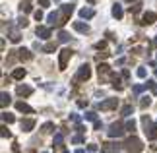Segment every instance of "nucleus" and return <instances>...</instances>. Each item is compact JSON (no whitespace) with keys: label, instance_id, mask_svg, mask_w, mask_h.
Returning a JSON list of instances; mask_svg holds the SVG:
<instances>
[{"label":"nucleus","instance_id":"obj_14","mask_svg":"<svg viewBox=\"0 0 157 153\" xmlns=\"http://www.w3.org/2000/svg\"><path fill=\"white\" fill-rule=\"evenodd\" d=\"M74 29L80 33H89V25L87 23H82V21H74Z\"/></svg>","mask_w":157,"mask_h":153},{"label":"nucleus","instance_id":"obj_29","mask_svg":"<svg viewBox=\"0 0 157 153\" xmlns=\"http://www.w3.org/2000/svg\"><path fill=\"white\" fill-rule=\"evenodd\" d=\"M149 105H151V97H142V101H140V107L146 109V107H149Z\"/></svg>","mask_w":157,"mask_h":153},{"label":"nucleus","instance_id":"obj_7","mask_svg":"<svg viewBox=\"0 0 157 153\" xmlns=\"http://www.w3.org/2000/svg\"><path fill=\"white\" fill-rule=\"evenodd\" d=\"M143 128H146L143 132H146V136H148V139H149V142L157 139V124H151V122H149V124H146Z\"/></svg>","mask_w":157,"mask_h":153},{"label":"nucleus","instance_id":"obj_9","mask_svg":"<svg viewBox=\"0 0 157 153\" xmlns=\"http://www.w3.org/2000/svg\"><path fill=\"white\" fill-rule=\"evenodd\" d=\"M97 72H99V78H107V76H111V78H113V74H111V68H109V64H99Z\"/></svg>","mask_w":157,"mask_h":153},{"label":"nucleus","instance_id":"obj_45","mask_svg":"<svg viewBox=\"0 0 157 153\" xmlns=\"http://www.w3.org/2000/svg\"><path fill=\"white\" fill-rule=\"evenodd\" d=\"M153 45H155V46H157V37H155V39H153Z\"/></svg>","mask_w":157,"mask_h":153},{"label":"nucleus","instance_id":"obj_46","mask_svg":"<svg viewBox=\"0 0 157 153\" xmlns=\"http://www.w3.org/2000/svg\"><path fill=\"white\" fill-rule=\"evenodd\" d=\"M76 153H85V151H83V149H78V151H76Z\"/></svg>","mask_w":157,"mask_h":153},{"label":"nucleus","instance_id":"obj_19","mask_svg":"<svg viewBox=\"0 0 157 153\" xmlns=\"http://www.w3.org/2000/svg\"><path fill=\"white\" fill-rule=\"evenodd\" d=\"M113 16H115L116 19H122L124 12H122V6H120V4H115V6H113Z\"/></svg>","mask_w":157,"mask_h":153},{"label":"nucleus","instance_id":"obj_30","mask_svg":"<svg viewBox=\"0 0 157 153\" xmlns=\"http://www.w3.org/2000/svg\"><path fill=\"white\" fill-rule=\"evenodd\" d=\"M58 39H60V43H68V41H70V35H68L66 31H60V33H58Z\"/></svg>","mask_w":157,"mask_h":153},{"label":"nucleus","instance_id":"obj_34","mask_svg":"<svg viewBox=\"0 0 157 153\" xmlns=\"http://www.w3.org/2000/svg\"><path fill=\"white\" fill-rule=\"evenodd\" d=\"M143 89H148V85L143 84V85H134V93H142Z\"/></svg>","mask_w":157,"mask_h":153},{"label":"nucleus","instance_id":"obj_31","mask_svg":"<svg viewBox=\"0 0 157 153\" xmlns=\"http://www.w3.org/2000/svg\"><path fill=\"white\" fill-rule=\"evenodd\" d=\"M132 111H134V109H132V105H126V107L122 109V114H124V116H130V114H132Z\"/></svg>","mask_w":157,"mask_h":153},{"label":"nucleus","instance_id":"obj_10","mask_svg":"<svg viewBox=\"0 0 157 153\" xmlns=\"http://www.w3.org/2000/svg\"><path fill=\"white\" fill-rule=\"evenodd\" d=\"M37 37H41V39H51V29L39 25V27H37Z\"/></svg>","mask_w":157,"mask_h":153},{"label":"nucleus","instance_id":"obj_24","mask_svg":"<svg viewBox=\"0 0 157 153\" xmlns=\"http://www.w3.org/2000/svg\"><path fill=\"white\" fill-rule=\"evenodd\" d=\"M10 93H6V91H2V101H0V105H2V109L6 107V105H10Z\"/></svg>","mask_w":157,"mask_h":153},{"label":"nucleus","instance_id":"obj_17","mask_svg":"<svg viewBox=\"0 0 157 153\" xmlns=\"http://www.w3.org/2000/svg\"><path fill=\"white\" fill-rule=\"evenodd\" d=\"M18 58L19 60H31V52L27 49H19L18 51Z\"/></svg>","mask_w":157,"mask_h":153},{"label":"nucleus","instance_id":"obj_11","mask_svg":"<svg viewBox=\"0 0 157 153\" xmlns=\"http://www.w3.org/2000/svg\"><path fill=\"white\" fill-rule=\"evenodd\" d=\"M33 126H35V120H33V118H25V120H22V130L23 132H31Z\"/></svg>","mask_w":157,"mask_h":153},{"label":"nucleus","instance_id":"obj_42","mask_svg":"<svg viewBox=\"0 0 157 153\" xmlns=\"http://www.w3.org/2000/svg\"><path fill=\"white\" fill-rule=\"evenodd\" d=\"M93 128H95V130H101V128H103V124H101V122H99V120H95V124H93Z\"/></svg>","mask_w":157,"mask_h":153},{"label":"nucleus","instance_id":"obj_35","mask_svg":"<svg viewBox=\"0 0 157 153\" xmlns=\"http://www.w3.org/2000/svg\"><path fill=\"white\" fill-rule=\"evenodd\" d=\"M72 144H83V136H74V138H72Z\"/></svg>","mask_w":157,"mask_h":153},{"label":"nucleus","instance_id":"obj_15","mask_svg":"<svg viewBox=\"0 0 157 153\" xmlns=\"http://www.w3.org/2000/svg\"><path fill=\"white\" fill-rule=\"evenodd\" d=\"M60 10H62V14H64V18L68 19L70 16L74 14V4H64V6H62V8H60Z\"/></svg>","mask_w":157,"mask_h":153},{"label":"nucleus","instance_id":"obj_2","mask_svg":"<svg viewBox=\"0 0 157 153\" xmlns=\"http://www.w3.org/2000/svg\"><path fill=\"white\" fill-rule=\"evenodd\" d=\"M70 58H72V51H70V49H62V51H60V56H58V68L66 70Z\"/></svg>","mask_w":157,"mask_h":153},{"label":"nucleus","instance_id":"obj_6","mask_svg":"<svg viewBox=\"0 0 157 153\" xmlns=\"http://www.w3.org/2000/svg\"><path fill=\"white\" fill-rule=\"evenodd\" d=\"M97 107L101 109V111H113V109H116V107H118V99H107V101L99 103Z\"/></svg>","mask_w":157,"mask_h":153},{"label":"nucleus","instance_id":"obj_43","mask_svg":"<svg viewBox=\"0 0 157 153\" xmlns=\"http://www.w3.org/2000/svg\"><path fill=\"white\" fill-rule=\"evenodd\" d=\"M122 78H124V79L130 78V72H128V70H122Z\"/></svg>","mask_w":157,"mask_h":153},{"label":"nucleus","instance_id":"obj_44","mask_svg":"<svg viewBox=\"0 0 157 153\" xmlns=\"http://www.w3.org/2000/svg\"><path fill=\"white\" fill-rule=\"evenodd\" d=\"M39 4H41L43 8H47V6H49V0H39Z\"/></svg>","mask_w":157,"mask_h":153},{"label":"nucleus","instance_id":"obj_26","mask_svg":"<svg viewBox=\"0 0 157 153\" xmlns=\"http://www.w3.org/2000/svg\"><path fill=\"white\" fill-rule=\"evenodd\" d=\"M19 8H22V12H25V14H27V12H31V0H23Z\"/></svg>","mask_w":157,"mask_h":153},{"label":"nucleus","instance_id":"obj_20","mask_svg":"<svg viewBox=\"0 0 157 153\" xmlns=\"http://www.w3.org/2000/svg\"><path fill=\"white\" fill-rule=\"evenodd\" d=\"M19 39H22L19 31H18V29H12V31H10V41H12V43H19Z\"/></svg>","mask_w":157,"mask_h":153},{"label":"nucleus","instance_id":"obj_5","mask_svg":"<svg viewBox=\"0 0 157 153\" xmlns=\"http://www.w3.org/2000/svg\"><path fill=\"white\" fill-rule=\"evenodd\" d=\"M122 134H124V130H122V124H120V122L111 124V128H109V138H120Z\"/></svg>","mask_w":157,"mask_h":153},{"label":"nucleus","instance_id":"obj_8","mask_svg":"<svg viewBox=\"0 0 157 153\" xmlns=\"http://www.w3.org/2000/svg\"><path fill=\"white\" fill-rule=\"evenodd\" d=\"M155 19H157L155 12H146V14L142 16V23H143V25H151V23H155Z\"/></svg>","mask_w":157,"mask_h":153},{"label":"nucleus","instance_id":"obj_4","mask_svg":"<svg viewBox=\"0 0 157 153\" xmlns=\"http://www.w3.org/2000/svg\"><path fill=\"white\" fill-rule=\"evenodd\" d=\"M91 78V68H89L87 64H83V66H80V70H78V74H76V79H89Z\"/></svg>","mask_w":157,"mask_h":153},{"label":"nucleus","instance_id":"obj_22","mask_svg":"<svg viewBox=\"0 0 157 153\" xmlns=\"http://www.w3.org/2000/svg\"><path fill=\"white\" fill-rule=\"evenodd\" d=\"M124 128L128 132H134L136 130V120H134V118H128V120H126V124H124Z\"/></svg>","mask_w":157,"mask_h":153},{"label":"nucleus","instance_id":"obj_21","mask_svg":"<svg viewBox=\"0 0 157 153\" xmlns=\"http://www.w3.org/2000/svg\"><path fill=\"white\" fill-rule=\"evenodd\" d=\"M2 120L8 122V124H14V122H16V116L10 114V112H2Z\"/></svg>","mask_w":157,"mask_h":153},{"label":"nucleus","instance_id":"obj_25","mask_svg":"<svg viewBox=\"0 0 157 153\" xmlns=\"http://www.w3.org/2000/svg\"><path fill=\"white\" fill-rule=\"evenodd\" d=\"M105 149L109 153H120V147H118V145H115V144H105Z\"/></svg>","mask_w":157,"mask_h":153},{"label":"nucleus","instance_id":"obj_47","mask_svg":"<svg viewBox=\"0 0 157 153\" xmlns=\"http://www.w3.org/2000/svg\"><path fill=\"white\" fill-rule=\"evenodd\" d=\"M87 2H89V4H95V0H87Z\"/></svg>","mask_w":157,"mask_h":153},{"label":"nucleus","instance_id":"obj_51","mask_svg":"<svg viewBox=\"0 0 157 153\" xmlns=\"http://www.w3.org/2000/svg\"><path fill=\"white\" fill-rule=\"evenodd\" d=\"M43 153H47V151H43Z\"/></svg>","mask_w":157,"mask_h":153},{"label":"nucleus","instance_id":"obj_16","mask_svg":"<svg viewBox=\"0 0 157 153\" xmlns=\"http://www.w3.org/2000/svg\"><path fill=\"white\" fill-rule=\"evenodd\" d=\"M80 16H82L83 19H91L93 16H95V12H93L91 8H82L80 10Z\"/></svg>","mask_w":157,"mask_h":153},{"label":"nucleus","instance_id":"obj_27","mask_svg":"<svg viewBox=\"0 0 157 153\" xmlns=\"http://www.w3.org/2000/svg\"><path fill=\"white\" fill-rule=\"evenodd\" d=\"M52 130H54V124H52V122H47V124H43V132H45V134H51Z\"/></svg>","mask_w":157,"mask_h":153},{"label":"nucleus","instance_id":"obj_1","mask_svg":"<svg viewBox=\"0 0 157 153\" xmlns=\"http://www.w3.org/2000/svg\"><path fill=\"white\" fill-rule=\"evenodd\" d=\"M124 149L128 153H140L143 149V144H142V139H138L136 136H132V138H128L124 142Z\"/></svg>","mask_w":157,"mask_h":153},{"label":"nucleus","instance_id":"obj_12","mask_svg":"<svg viewBox=\"0 0 157 153\" xmlns=\"http://www.w3.org/2000/svg\"><path fill=\"white\" fill-rule=\"evenodd\" d=\"M16 91H18V95H22V97H27V95H31V93H33V89L29 87V85H18Z\"/></svg>","mask_w":157,"mask_h":153},{"label":"nucleus","instance_id":"obj_39","mask_svg":"<svg viewBox=\"0 0 157 153\" xmlns=\"http://www.w3.org/2000/svg\"><path fill=\"white\" fill-rule=\"evenodd\" d=\"M97 149H99V147H97L95 144H89V145H87V151H91V153H95Z\"/></svg>","mask_w":157,"mask_h":153},{"label":"nucleus","instance_id":"obj_38","mask_svg":"<svg viewBox=\"0 0 157 153\" xmlns=\"http://www.w3.org/2000/svg\"><path fill=\"white\" fill-rule=\"evenodd\" d=\"M33 16H35V19H37V21H41V19H43V12H41V10H37Z\"/></svg>","mask_w":157,"mask_h":153},{"label":"nucleus","instance_id":"obj_49","mask_svg":"<svg viewBox=\"0 0 157 153\" xmlns=\"http://www.w3.org/2000/svg\"><path fill=\"white\" fill-rule=\"evenodd\" d=\"M62 153H70V151H62Z\"/></svg>","mask_w":157,"mask_h":153},{"label":"nucleus","instance_id":"obj_41","mask_svg":"<svg viewBox=\"0 0 157 153\" xmlns=\"http://www.w3.org/2000/svg\"><path fill=\"white\" fill-rule=\"evenodd\" d=\"M105 46H107V43L101 41V43H97V45H95V49H99V51H101V49H105Z\"/></svg>","mask_w":157,"mask_h":153},{"label":"nucleus","instance_id":"obj_13","mask_svg":"<svg viewBox=\"0 0 157 153\" xmlns=\"http://www.w3.org/2000/svg\"><path fill=\"white\" fill-rule=\"evenodd\" d=\"M16 109H18L19 112H29V114L33 112V109L29 107L27 103H23V101H18V103H16Z\"/></svg>","mask_w":157,"mask_h":153},{"label":"nucleus","instance_id":"obj_3","mask_svg":"<svg viewBox=\"0 0 157 153\" xmlns=\"http://www.w3.org/2000/svg\"><path fill=\"white\" fill-rule=\"evenodd\" d=\"M64 21H66V18H64V14H62V10L49 14V23H51V25H62Z\"/></svg>","mask_w":157,"mask_h":153},{"label":"nucleus","instance_id":"obj_48","mask_svg":"<svg viewBox=\"0 0 157 153\" xmlns=\"http://www.w3.org/2000/svg\"><path fill=\"white\" fill-rule=\"evenodd\" d=\"M153 74H155V78H157V68H155V72H153Z\"/></svg>","mask_w":157,"mask_h":153},{"label":"nucleus","instance_id":"obj_32","mask_svg":"<svg viewBox=\"0 0 157 153\" xmlns=\"http://www.w3.org/2000/svg\"><path fill=\"white\" fill-rule=\"evenodd\" d=\"M85 118H87V120H93V122H95V120H97V114H95L93 111H89V112H85Z\"/></svg>","mask_w":157,"mask_h":153},{"label":"nucleus","instance_id":"obj_33","mask_svg":"<svg viewBox=\"0 0 157 153\" xmlns=\"http://www.w3.org/2000/svg\"><path fill=\"white\" fill-rule=\"evenodd\" d=\"M136 74H138V78H146V76H148V72H146V68H138V72H136Z\"/></svg>","mask_w":157,"mask_h":153},{"label":"nucleus","instance_id":"obj_40","mask_svg":"<svg viewBox=\"0 0 157 153\" xmlns=\"http://www.w3.org/2000/svg\"><path fill=\"white\" fill-rule=\"evenodd\" d=\"M19 27H27V19L25 18H19V23H18Z\"/></svg>","mask_w":157,"mask_h":153},{"label":"nucleus","instance_id":"obj_28","mask_svg":"<svg viewBox=\"0 0 157 153\" xmlns=\"http://www.w3.org/2000/svg\"><path fill=\"white\" fill-rule=\"evenodd\" d=\"M43 51H45V52H52V51H56V43H47V45L43 46Z\"/></svg>","mask_w":157,"mask_h":153},{"label":"nucleus","instance_id":"obj_37","mask_svg":"<svg viewBox=\"0 0 157 153\" xmlns=\"http://www.w3.org/2000/svg\"><path fill=\"white\" fill-rule=\"evenodd\" d=\"M10 136H12V134H10V130L6 128V126H2V138H10Z\"/></svg>","mask_w":157,"mask_h":153},{"label":"nucleus","instance_id":"obj_50","mask_svg":"<svg viewBox=\"0 0 157 153\" xmlns=\"http://www.w3.org/2000/svg\"><path fill=\"white\" fill-rule=\"evenodd\" d=\"M126 2H132V0H126Z\"/></svg>","mask_w":157,"mask_h":153},{"label":"nucleus","instance_id":"obj_36","mask_svg":"<svg viewBox=\"0 0 157 153\" xmlns=\"http://www.w3.org/2000/svg\"><path fill=\"white\" fill-rule=\"evenodd\" d=\"M62 139H64V136H62V134H56V136H54V144L60 145V144H62Z\"/></svg>","mask_w":157,"mask_h":153},{"label":"nucleus","instance_id":"obj_18","mask_svg":"<svg viewBox=\"0 0 157 153\" xmlns=\"http://www.w3.org/2000/svg\"><path fill=\"white\" fill-rule=\"evenodd\" d=\"M111 82H113V87H115V89H116V91H120V89L124 87V85H122V79H120V78H118V76H115V74H113V78H111Z\"/></svg>","mask_w":157,"mask_h":153},{"label":"nucleus","instance_id":"obj_23","mask_svg":"<svg viewBox=\"0 0 157 153\" xmlns=\"http://www.w3.org/2000/svg\"><path fill=\"white\" fill-rule=\"evenodd\" d=\"M23 76H25V70H23V68H16L14 74H12V78H14V79H22Z\"/></svg>","mask_w":157,"mask_h":153}]
</instances>
